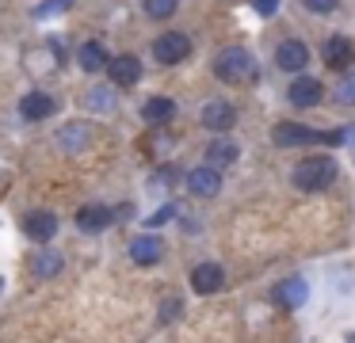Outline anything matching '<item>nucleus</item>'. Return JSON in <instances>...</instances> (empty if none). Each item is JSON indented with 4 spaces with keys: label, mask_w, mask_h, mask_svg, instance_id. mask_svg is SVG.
I'll return each instance as SVG.
<instances>
[{
    "label": "nucleus",
    "mask_w": 355,
    "mask_h": 343,
    "mask_svg": "<svg viewBox=\"0 0 355 343\" xmlns=\"http://www.w3.org/2000/svg\"><path fill=\"white\" fill-rule=\"evenodd\" d=\"M222 282H225V271L218 263H199L191 271V286H195V294H214V290H222Z\"/></svg>",
    "instance_id": "2eb2a0df"
},
{
    "label": "nucleus",
    "mask_w": 355,
    "mask_h": 343,
    "mask_svg": "<svg viewBox=\"0 0 355 343\" xmlns=\"http://www.w3.org/2000/svg\"><path fill=\"white\" fill-rule=\"evenodd\" d=\"M214 76L222 84H245L256 76V61L245 46H225L222 53L214 58Z\"/></svg>",
    "instance_id": "f257e3e1"
},
{
    "label": "nucleus",
    "mask_w": 355,
    "mask_h": 343,
    "mask_svg": "<svg viewBox=\"0 0 355 343\" xmlns=\"http://www.w3.org/2000/svg\"><path fill=\"white\" fill-rule=\"evenodd\" d=\"M62 267H65L62 252H39V256L31 259L35 279H54V274H62Z\"/></svg>",
    "instance_id": "aec40b11"
},
{
    "label": "nucleus",
    "mask_w": 355,
    "mask_h": 343,
    "mask_svg": "<svg viewBox=\"0 0 355 343\" xmlns=\"http://www.w3.org/2000/svg\"><path fill=\"white\" fill-rule=\"evenodd\" d=\"M286 99H291L294 107H317L324 99V88L317 76H294L291 88H286Z\"/></svg>",
    "instance_id": "0eeeda50"
},
{
    "label": "nucleus",
    "mask_w": 355,
    "mask_h": 343,
    "mask_svg": "<svg viewBox=\"0 0 355 343\" xmlns=\"http://www.w3.org/2000/svg\"><path fill=\"white\" fill-rule=\"evenodd\" d=\"M176 213H180V206H176V202H168V206H161V210H157L153 218L146 221V225H153V229H157V225H164V221H172Z\"/></svg>",
    "instance_id": "bb28decb"
},
{
    "label": "nucleus",
    "mask_w": 355,
    "mask_h": 343,
    "mask_svg": "<svg viewBox=\"0 0 355 343\" xmlns=\"http://www.w3.org/2000/svg\"><path fill=\"white\" fill-rule=\"evenodd\" d=\"M252 8H256L260 15H275V12H279V0H252Z\"/></svg>",
    "instance_id": "c85d7f7f"
},
{
    "label": "nucleus",
    "mask_w": 355,
    "mask_h": 343,
    "mask_svg": "<svg viewBox=\"0 0 355 343\" xmlns=\"http://www.w3.org/2000/svg\"><path fill=\"white\" fill-rule=\"evenodd\" d=\"M172 114H176V103L168 96H149L146 107H141V118L149 126H164V122H172Z\"/></svg>",
    "instance_id": "f3484780"
},
{
    "label": "nucleus",
    "mask_w": 355,
    "mask_h": 343,
    "mask_svg": "<svg viewBox=\"0 0 355 343\" xmlns=\"http://www.w3.org/2000/svg\"><path fill=\"white\" fill-rule=\"evenodd\" d=\"M306 297H309L306 279H286L275 286V301L283 305V309H298V305H306Z\"/></svg>",
    "instance_id": "dca6fc26"
},
{
    "label": "nucleus",
    "mask_w": 355,
    "mask_h": 343,
    "mask_svg": "<svg viewBox=\"0 0 355 343\" xmlns=\"http://www.w3.org/2000/svg\"><path fill=\"white\" fill-rule=\"evenodd\" d=\"M161 256H164V240L157 233H141V236H134V240H130V259L138 267L161 263Z\"/></svg>",
    "instance_id": "6e6552de"
},
{
    "label": "nucleus",
    "mask_w": 355,
    "mask_h": 343,
    "mask_svg": "<svg viewBox=\"0 0 355 343\" xmlns=\"http://www.w3.org/2000/svg\"><path fill=\"white\" fill-rule=\"evenodd\" d=\"M302 4H306V12H313V15H329V12H336L340 0H302Z\"/></svg>",
    "instance_id": "cd10ccee"
},
{
    "label": "nucleus",
    "mask_w": 355,
    "mask_h": 343,
    "mask_svg": "<svg viewBox=\"0 0 355 343\" xmlns=\"http://www.w3.org/2000/svg\"><path fill=\"white\" fill-rule=\"evenodd\" d=\"M352 61H355V46H352V38H344V35H332L329 42H324V65L329 69H352Z\"/></svg>",
    "instance_id": "ddd939ff"
},
{
    "label": "nucleus",
    "mask_w": 355,
    "mask_h": 343,
    "mask_svg": "<svg viewBox=\"0 0 355 343\" xmlns=\"http://www.w3.org/2000/svg\"><path fill=\"white\" fill-rule=\"evenodd\" d=\"M54 99L46 96V91H27L24 96V103H19V114H24L27 122H42V118H50L54 114Z\"/></svg>",
    "instance_id": "4468645a"
},
{
    "label": "nucleus",
    "mask_w": 355,
    "mask_h": 343,
    "mask_svg": "<svg viewBox=\"0 0 355 343\" xmlns=\"http://www.w3.org/2000/svg\"><path fill=\"white\" fill-rule=\"evenodd\" d=\"M233 122H237V111H233L230 99H210V103L202 107V126L214 130V134H225V130H233Z\"/></svg>",
    "instance_id": "1a4fd4ad"
},
{
    "label": "nucleus",
    "mask_w": 355,
    "mask_h": 343,
    "mask_svg": "<svg viewBox=\"0 0 355 343\" xmlns=\"http://www.w3.org/2000/svg\"><path fill=\"white\" fill-rule=\"evenodd\" d=\"M77 61H80L85 73H100V69H107L111 58H107V50H103V42H85L77 53Z\"/></svg>",
    "instance_id": "a211bd4d"
},
{
    "label": "nucleus",
    "mask_w": 355,
    "mask_h": 343,
    "mask_svg": "<svg viewBox=\"0 0 355 343\" xmlns=\"http://www.w3.org/2000/svg\"><path fill=\"white\" fill-rule=\"evenodd\" d=\"M58 141H62V149H65V152H80L88 141H92V134H88L85 122H69V126L62 130V137H58Z\"/></svg>",
    "instance_id": "412c9836"
},
{
    "label": "nucleus",
    "mask_w": 355,
    "mask_h": 343,
    "mask_svg": "<svg viewBox=\"0 0 355 343\" xmlns=\"http://www.w3.org/2000/svg\"><path fill=\"white\" fill-rule=\"evenodd\" d=\"M69 4H73V0H46V4H39V8H35V15H39V19H50V15L65 12Z\"/></svg>",
    "instance_id": "393cba45"
},
{
    "label": "nucleus",
    "mask_w": 355,
    "mask_h": 343,
    "mask_svg": "<svg viewBox=\"0 0 355 343\" xmlns=\"http://www.w3.org/2000/svg\"><path fill=\"white\" fill-rule=\"evenodd\" d=\"M115 221V210L111 206H100V202H92V206H80L77 210V225H80V233H103V229Z\"/></svg>",
    "instance_id": "f8f14e48"
},
{
    "label": "nucleus",
    "mask_w": 355,
    "mask_h": 343,
    "mask_svg": "<svg viewBox=\"0 0 355 343\" xmlns=\"http://www.w3.org/2000/svg\"><path fill=\"white\" fill-rule=\"evenodd\" d=\"M233 160H237V145H233L230 137H214V141L207 145V164H210V168L233 164Z\"/></svg>",
    "instance_id": "6ab92c4d"
},
{
    "label": "nucleus",
    "mask_w": 355,
    "mask_h": 343,
    "mask_svg": "<svg viewBox=\"0 0 355 343\" xmlns=\"http://www.w3.org/2000/svg\"><path fill=\"white\" fill-rule=\"evenodd\" d=\"M275 145L279 149H298V145H321V130H309L302 122H279L275 126Z\"/></svg>",
    "instance_id": "20e7f679"
},
{
    "label": "nucleus",
    "mask_w": 355,
    "mask_h": 343,
    "mask_svg": "<svg viewBox=\"0 0 355 343\" xmlns=\"http://www.w3.org/2000/svg\"><path fill=\"white\" fill-rule=\"evenodd\" d=\"M294 187L298 191H324L336 183V160L332 157H306L298 168H294Z\"/></svg>",
    "instance_id": "f03ea898"
},
{
    "label": "nucleus",
    "mask_w": 355,
    "mask_h": 343,
    "mask_svg": "<svg viewBox=\"0 0 355 343\" xmlns=\"http://www.w3.org/2000/svg\"><path fill=\"white\" fill-rule=\"evenodd\" d=\"M187 53H191V38L184 30H164V35L153 38V58L161 65H180Z\"/></svg>",
    "instance_id": "7ed1b4c3"
},
{
    "label": "nucleus",
    "mask_w": 355,
    "mask_h": 343,
    "mask_svg": "<svg viewBox=\"0 0 355 343\" xmlns=\"http://www.w3.org/2000/svg\"><path fill=\"white\" fill-rule=\"evenodd\" d=\"M85 107L96 114H111L115 111V88H88L85 91Z\"/></svg>",
    "instance_id": "4be33fe9"
},
{
    "label": "nucleus",
    "mask_w": 355,
    "mask_h": 343,
    "mask_svg": "<svg viewBox=\"0 0 355 343\" xmlns=\"http://www.w3.org/2000/svg\"><path fill=\"white\" fill-rule=\"evenodd\" d=\"M336 99H340V103H355V69H352V73H344V80L336 84Z\"/></svg>",
    "instance_id": "b1692460"
},
{
    "label": "nucleus",
    "mask_w": 355,
    "mask_h": 343,
    "mask_svg": "<svg viewBox=\"0 0 355 343\" xmlns=\"http://www.w3.org/2000/svg\"><path fill=\"white\" fill-rule=\"evenodd\" d=\"M275 65L283 69V73H306V65H309V46L298 42V38H286V42H279Z\"/></svg>",
    "instance_id": "39448f33"
},
{
    "label": "nucleus",
    "mask_w": 355,
    "mask_h": 343,
    "mask_svg": "<svg viewBox=\"0 0 355 343\" xmlns=\"http://www.w3.org/2000/svg\"><path fill=\"white\" fill-rule=\"evenodd\" d=\"M58 225H62V221H58V213H54V210H31V213L24 218V233L31 236L35 244H46V240H54Z\"/></svg>",
    "instance_id": "423d86ee"
},
{
    "label": "nucleus",
    "mask_w": 355,
    "mask_h": 343,
    "mask_svg": "<svg viewBox=\"0 0 355 343\" xmlns=\"http://www.w3.org/2000/svg\"><path fill=\"white\" fill-rule=\"evenodd\" d=\"M0 290H4V279H0Z\"/></svg>",
    "instance_id": "c756f323"
},
{
    "label": "nucleus",
    "mask_w": 355,
    "mask_h": 343,
    "mask_svg": "<svg viewBox=\"0 0 355 343\" xmlns=\"http://www.w3.org/2000/svg\"><path fill=\"white\" fill-rule=\"evenodd\" d=\"M107 69H111V84H115V88H134V84L141 80V61L134 58V53L111 58V61H107Z\"/></svg>",
    "instance_id": "9b49d317"
},
{
    "label": "nucleus",
    "mask_w": 355,
    "mask_h": 343,
    "mask_svg": "<svg viewBox=\"0 0 355 343\" xmlns=\"http://www.w3.org/2000/svg\"><path fill=\"white\" fill-rule=\"evenodd\" d=\"M180 313H184V297H164V305H161V320H176Z\"/></svg>",
    "instance_id": "a878e982"
},
{
    "label": "nucleus",
    "mask_w": 355,
    "mask_h": 343,
    "mask_svg": "<svg viewBox=\"0 0 355 343\" xmlns=\"http://www.w3.org/2000/svg\"><path fill=\"white\" fill-rule=\"evenodd\" d=\"M180 0H146V12L153 15V19H168V15H176Z\"/></svg>",
    "instance_id": "5701e85b"
},
{
    "label": "nucleus",
    "mask_w": 355,
    "mask_h": 343,
    "mask_svg": "<svg viewBox=\"0 0 355 343\" xmlns=\"http://www.w3.org/2000/svg\"><path fill=\"white\" fill-rule=\"evenodd\" d=\"M187 191H191V195H199V198L218 195V191H222V172H218V168H210V164L191 168V172H187Z\"/></svg>",
    "instance_id": "9d476101"
}]
</instances>
